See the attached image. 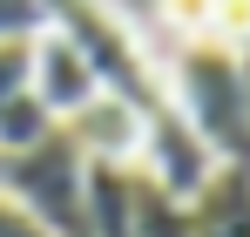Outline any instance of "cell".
<instances>
[{
    "mask_svg": "<svg viewBox=\"0 0 250 237\" xmlns=\"http://www.w3.org/2000/svg\"><path fill=\"white\" fill-rule=\"evenodd\" d=\"M135 237H189V203L135 169Z\"/></svg>",
    "mask_w": 250,
    "mask_h": 237,
    "instance_id": "obj_7",
    "label": "cell"
},
{
    "mask_svg": "<svg viewBox=\"0 0 250 237\" xmlns=\"http://www.w3.org/2000/svg\"><path fill=\"white\" fill-rule=\"evenodd\" d=\"M237 68H244V95H250V47H237Z\"/></svg>",
    "mask_w": 250,
    "mask_h": 237,
    "instance_id": "obj_14",
    "label": "cell"
},
{
    "mask_svg": "<svg viewBox=\"0 0 250 237\" xmlns=\"http://www.w3.org/2000/svg\"><path fill=\"white\" fill-rule=\"evenodd\" d=\"M209 41L250 47V0H216V7H209Z\"/></svg>",
    "mask_w": 250,
    "mask_h": 237,
    "instance_id": "obj_10",
    "label": "cell"
},
{
    "mask_svg": "<svg viewBox=\"0 0 250 237\" xmlns=\"http://www.w3.org/2000/svg\"><path fill=\"white\" fill-rule=\"evenodd\" d=\"M34 41V34H27ZM27 41H0V109L27 88Z\"/></svg>",
    "mask_w": 250,
    "mask_h": 237,
    "instance_id": "obj_11",
    "label": "cell"
},
{
    "mask_svg": "<svg viewBox=\"0 0 250 237\" xmlns=\"http://www.w3.org/2000/svg\"><path fill=\"white\" fill-rule=\"evenodd\" d=\"M163 68V95L169 109L203 136V149L216 163H244L250 169V95H244V68H237V47L223 41H169Z\"/></svg>",
    "mask_w": 250,
    "mask_h": 237,
    "instance_id": "obj_1",
    "label": "cell"
},
{
    "mask_svg": "<svg viewBox=\"0 0 250 237\" xmlns=\"http://www.w3.org/2000/svg\"><path fill=\"white\" fill-rule=\"evenodd\" d=\"M47 21H41V0H0V41H27V34H41Z\"/></svg>",
    "mask_w": 250,
    "mask_h": 237,
    "instance_id": "obj_12",
    "label": "cell"
},
{
    "mask_svg": "<svg viewBox=\"0 0 250 237\" xmlns=\"http://www.w3.org/2000/svg\"><path fill=\"white\" fill-rule=\"evenodd\" d=\"M189 237H250V169L216 163L209 183L189 197Z\"/></svg>",
    "mask_w": 250,
    "mask_h": 237,
    "instance_id": "obj_6",
    "label": "cell"
},
{
    "mask_svg": "<svg viewBox=\"0 0 250 237\" xmlns=\"http://www.w3.org/2000/svg\"><path fill=\"white\" fill-rule=\"evenodd\" d=\"M0 197H14L41 231L54 237H88V156L68 129L41 136L21 156H0Z\"/></svg>",
    "mask_w": 250,
    "mask_h": 237,
    "instance_id": "obj_2",
    "label": "cell"
},
{
    "mask_svg": "<svg viewBox=\"0 0 250 237\" xmlns=\"http://www.w3.org/2000/svg\"><path fill=\"white\" fill-rule=\"evenodd\" d=\"M27 88L41 95V109L54 122L82 116L88 102L102 95V88H95V68L82 61V47L61 34V27H41V34L27 41Z\"/></svg>",
    "mask_w": 250,
    "mask_h": 237,
    "instance_id": "obj_4",
    "label": "cell"
},
{
    "mask_svg": "<svg viewBox=\"0 0 250 237\" xmlns=\"http://www.w3.org/2000/svg\"><path fill=\"white\" fill-rule=\"evenodd\" d=\"M61 129L82 142L88 163H115V169L142 163V109H128L122 95H95L82 116H68Z\"/></svg>",
    "mask_w": 250,
    "mask_h": 237,
    "instance_id": "obj_5",
    "label": "cell"
},
{
    "mask_svg": "<svg viewBox=\"0 0 250 237\" xmlns=\"http://www.w3.org/2000/svg\"><path fill=\"white\" fill-rule=\"evenodd\" d=\"M54 129H61V122L41 109V95H34V88H21V95L0 109V156H21V149H34V142H41V136H54Z\"/></svg>",
    "mask_w": 250,
    "mask_h": 237,
    "instance_id": "obj_8",
    "label": "cell"
},
{
    "mask_svg": "<svg viewBox=\"0 0 250 237\" xmlns=\"http://www.w3.org/2000/svg\"><path fill=\"white\" fill-rule=\"evenodd\" d=\"M149 183H163L169 197H196L209 183V169H216V156L203 149V136L189 129V122L176 116V109H163V116H149L142 122V163H135Z\"/></svg>",
    "mask_w": 250,
    "mask_h": 237,
    "instance_id": "obj_3",
    "label": "cell"
},
{
    "mask_svg": "<svg viewBox=\"0 0 250 237\" xmlns=\"http://www.w3.org/2000/svg\"><path fill=\"white\" fill-rule=\"evenodd\" d=\"M209 7L216 0H156V21L169 27V41H203L209 34Z\"/></svg>",
    "mask_w": 250,
    "mask_h": 237,
    "instance_id": "obj_9",
    "label": "cell"
},
{
    "mask_svg": "<svg viewBox=\"0 0 250 237\" xmlns=\"http://www.w3.org/2000/svg\"><path fill=\"white\" fill-rule=\"evenodd\" d=\"M0 237H54V231H41V224H34L14 197H0Z\"/></svg>",
    "mask_w": 250,
    "mask_h": 237,
    "instance_id": "obj_13",
    "label": "cell"
}]
</instances>
